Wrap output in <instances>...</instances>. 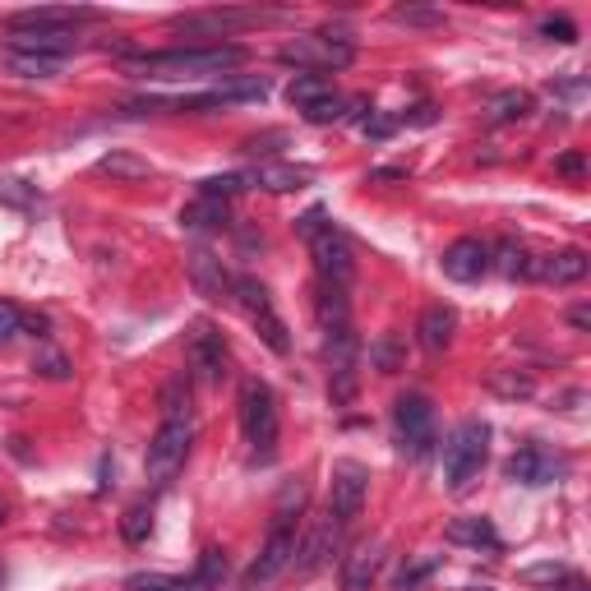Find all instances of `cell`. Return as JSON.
<instances>
[{
  "label": "cell",
  "mask_w": 591,
  "mask_h": 591,
  "mask_svg": "<svg viewBox=\"0 0 591 591\" xmlns=\"http://www.w3.org/2000/svg\"><path fill=\"white\" fill-rule=\"evenodd\" d=\"M0 522H5V508H0Z\"/></svg>",
  "instance_id": "cell-49"
},
{
  "label": "cell",
  "mask_w": 591,
  "mask_h": 591,
  "mask_svg": "<svg viewBox=\"0 0 591 591\" xmlns=\"http://www.w3.org/2000/svg\"><path fill=\"white\" fill-rule=\"evenodd\" d=\"M245 181H250V185H264V190H273V194H291V190H305L310 171L282 167V162H259L254 171H245Z\"/></svg>",
  "instance_id": "cell-23"
},
{
  "label": "cell",
  "mask_w": 591,
  "mask_h": 591,
  "mask_svg": "<svg viewBox=\"0 0 591 591\" xmlns=\"http://www.w3.org/2000/svg\"><path fill=\"white\" fill-rule=\"evenodd\" d=\"M185 361H190V370L204 384H218L227 374V342H222V333L208 319H194L190 333H185Z\"/></svg>",
  "instance_id": "cell-11"
},
{
  "label": "cell",
  "mask_w": 591,
  "mask_h": 591,
  "mask_svg": "<svg viewBox=\"0 0 591 591\" xmlns=\"http://www.w3.org/2000/svg\"><path fill=\"white\" fill-rule=\"evenodd\" d=\"M231 301H236L245 314H250V324L259 328V338L268 342V351L287 356V351H291L287 324H282V314L273 310V296H268L264 282H259V278H236V282H231Z\"/></svg>",
  "instance_id": "cell-6"
},
{
  "label": "cell",
  "mask_w": 591,
  "mask_h": 591,
  "mask_svg": "<svg viewBox=\"0 0 591 591\" xmlns=\"http://www.w3.org/2000/svg\"><path fill=\"white\" fill-rule=\"evenodd\" d=\"M439 264H444V278L453 282H481L490 273V245L476 241V236H462V241L448 245Z\"/></svg>",
  "instance_id": "cell-16"
},
{
  "label": "cell",
  "mask_w": 591,
  "mask_h": 591,
  "mask_svg": "<svg viewBox=\"0 0 591 591\" xmlns=\"http://www.w3.org/2000/svg\"><path fill=\"white\" fill-rule=\"evenodd\" d=\"M190 282H194V291H199L204 301H231V282L236 278H227V268H222L218 254L194 250L190 254Z\"/></svg>",
  "instance_id": "cell-18"
},
{
  "label": "cell",
  "mask_w": 591,
  "mask_h": 591,
  "mask_svg": "<svg viewBox=\"0 0 591 591\" xmlns=\"http://www.w3.org/2000/svg\"><path fill=\"white\" fill-rule=\"evenodd\" d=\"M587 268H591V259L582 250H555V254L527 259V273H522V278L550 282V287H573V282L587 278Z\"/></svg>",
  "instance_id": "cell-14"
},
{
  "label": "cell",
  "mask_w": 591,
  "mask_h": 591,
  "mask_svg": "<svg viewBox=\"0 0 591 591\" xmlns=\"http://www.w3.org/2000/svg\"><path fill=\"white\" fill-rule=\"evenodd\" d=\"M194 578L204 582L208 591H222V582H227V555H222V550H204V555H199V568H194Z\"/></svg>",
  "instance_id": "cell-34"
},
{
  "label": "cell",
  "mask_w": 591,
  "mask_h": 591,
  "mask_svg": "<svg viewBox=\"0 0 591 591\" xmlns=\"http://www.w3.org/2000/svg\"><path fill=\"white\" fill-rule=\"evenodd\" d=\"M393 19L398 24H416V28H439L444 24V10H411V5H402V10H393Z\"/></svg>",
  "instance_id": "cell-41"
},
{
  "label": "cell",
  "mask_w": 591,
  "mask_h": 591,
  "mask_svg": "<svg viewBox=\"0 0 591 591\" xmlns=\"http://www.w3.org/2000/svg\"><path fill=\"white\" fill-rule=\"evenodd\" d=\"M310 250H314V268H319V282H324V287L347 291L351 278H356V259H351L347 236H342V231L328 222V227L310 241Z\"/></svg>",
  "instance_id": "cell-10"
},
{
  "label": "cell",
  "mask_w": 591,
  "mask_h": 591,
  "mask_svg": "<svg viewBox=\"0 0 591 591\" xmlns=\"http://www.w3.org/2000/svg\"><path fill=\"white\" fill-rule=\"evenodd\" d=\"M361 130L370 134V139H388V134L398 130V121H388V116H374V111H370V116L361 121Z\"/></svg>",
  "instance_id": "cell-45"
},
{
  "label": "cell",
  "mask_w": 591,
  "mask_h": 591,
  "mask_svg": "<svg viewBox=\"0 0 591 591\" xmlns=\"http://www.w3.org/2000/svg\"><path fill=\"white\" fill-rule=\"evenodd\" d=\"M181 222H185V231H218L231 222V213L222 199H199V204H190L181 213Z\"/></svg>",
  "instance_id": "cell-26"
},
{
  "label": "cell",
  "mask_w": 591,
  "mask_h": 591,
  "mask_svg": "<svg viewBox=\"0 0 591 591\" xmlns=\"http://www.w3.org/2000/svg\"><path fill=\"white\" fill-rule=\"evenodd\" d=\"M241 430H245V444L259 453V458H273L278 448V398L264 379H245L241 384Z\"/></svg>",
  "instance_id": "cell-4"
},
{
  "label": "cell",
  "mask_w": 591,
  "mask_h": 591,
  "mask_svg": "<svg viewBox=\"0 0 591 591\" xmlns=\"http://www.w3.org/2000/svg\"><path fill=\"white\" fill-rule=\"evenodd\" d=\"M10 51L19 56H47V61H65L74 51L70 28H28V33H10Z\"/></svg>",
  "instance_id": "cell-17"
},
{
  "label": "cell",
  "mask_w": 591,
  "mask_h": 591,
  "mask_svg": "<svg viewBox=\"0 0 591 591\" xmlns=\"http://www.w3.org/2000/svg\"><path fill=\"white\" fill-rule=\"evenodd\" d=\"M5 65L14 74H24V79H51V74H61L65 61H47V56H19V51H5Z\"/></svg>",
  "instance_id": "cell-32"
},
{
  "label": "cell",
  "mask_w": 591,
  "mask_h": 591,
  "mask_svg": "<svg viewBox=\"0 0 591 591\" xmlns=\"http://www.w3.org/2000/svg\"><path fill=\"white\" fill-rule=\"evenodd\" d=\"M19 333H24V310H19L14 301H0V347L14 342Z\"/></svg>",
  "instance_id": "cell-40"
},
{
  "label": "cell",
  "mask_w": 591,
  "mask_h": 591,
  "mask_svg": "<svg viewBox=\"0 0 591 591\" xmlns=\"http://www.w3.org/2000/svg\"><path fill=\"white\" fill-rule=\"evenodd\" d=\"M444 536L453 545H471V550H499V531L490 518H458V522H448Z\"/></svg>",
  "instance_id": "cell-24"
},
{
  "label": "cell",
  "mask_w": 591,
  "mask_h": 591,
  "mask_svg": "<svg viewBox=\"0 0 591 591\" xmlns=\"http://www.w3.org/2000/svg\"><path fill=\"white\" fill-rule=\"evenodd\" d=\"M467 591H495V587H467Z\"/></svg>",
  "instance_id": "cell-48"
},
{
  "label": "cell",
  "mask_w": 591,
  "mask_h": 591,
  "mask_svg": "<svg viewBox=\"0 0 591 591\" xmlns=\"http://www.w3.org/2000/svg\"><path fill=\"white\" fill-rule=\"evenodd\" d=\"M241 190H250L245 176H208V181L199 185V199H222V204H227L231 194H241Z\"/></svg>",
  "instance_id": "cell-36"
},
{
  "label": "cell",
  "mask_w": 591,
  "mask_h": 591,
  "mask_svg": "<svg viewBox=\"0 0 591 591\" xmlns=\"http://www.w3.org/2000/svg\"><path fill=\"white\" fill-rule=\"evenodd\" d=\"M324 227H328V222H324V208H310L305 218H296V231H301L305 241H314V236H319Z\"/></svg>",
  "instance_id": "cell-44"
},
{
  "label": "cell",
  "mask_w": 591,
  "mask_h": 591,
  "mask_svg": "<svg viewBox=\"0 0 591 591\" xmlns=\"http://www.w3.org/2000/svg\"><path fill=\"white\" fill-rule=\"evenodd\" d=\"M370 361L379 365L384 374L398 370V347H393V338H379V342H374V347H370Z\"/></svg>",
  "instance_id": "cell-43"
},
{
  "label": "cell",
  "mask_w": 591,
  "mask_h": 591,
  "mask_svg": "<svg viewBox=\"0 0 591 591\" xmlns=\"http://www.w3.org/2000/svg\"><path fill=\"white\" fill-rule=\"evenodd\" d=\"M342 531H347V527H338L333 518L319 522V531H314L310 541L296 545V555H301V559H296V568H301V573H314L319 564H328V555L338 550V536H342Z\"/></svg>",
  "instance_id": "cell-22"
},
{
  "label": "cell",
  "mask_w": 591,
  "mask_h": 591,
  "mask_svg": "<svg viewBox=\"0 0 591 591\" xmlns=\"http://www.w3.org/2000/svg\"><path fill=\"white\" fill-rule=\"evenodd\" d=\"M490 388H495L499 398H531L536 393L531 374H518V370H495L490 374Z\"/></svg>",
  "instance_id": "cell-33"
},
{
  "label": "cell",
  "mask_w": 591,
  "mask_h": 591,
  "mask_svg": "<svg viewBox=\"0 0 591 591\" xmlns=\"http://www.w3.org/2000/svg\"><path fill=\"white\" fill-rule=\"evenodd\" d=\"M555 171H559V176H582V171H587V157H582V153H564L555 162Z\"/></svg>",
  "instance_id": "cell-46"
},
{
  "label": "cell",
  "mask_w": 591,
  "mask_h": 591,
  "mask_svg": "<svg viewBox=\"0 0 591 591\" xmlns=\"http://www.w3.org/2000/svg\"><path fill=\"white\" fill-rule=\"evenodd\" d=\"M148 531H153V508L134 504L130 513H125V522H121V536H125L130 545H144V541H148Z\"/></svg>",
  "instance_id": "cell-35"
},
{
  "label": "cell",
  "mask_w": 591,
  "mask_h": 591,
  "mask_svg": "<svg viewBox=\"0 0 591 591\" xmlns=\"http://www.w3.org/2000/svg\"><path fill=\"white\" fill-rule=\"evenodd\" d=\"M453 333H458V310L453 305H430L421 314V324H416V338H421L425 351H448L453 347Z\"/></svg>",
  "instance_id": "cell-20"
},
{
  "label": "cell",
  "mask_w": 591,
  "mask_h": 591,
  "mask_svg": "<svg viewBox=\"0 0 591 591\" xmlns=\"http://www.w3.org/2000/svg\"><path fill=\"white\" fill-rule=\"evenodd\" d=\"M518 578L531 582V587H568V591H582L578 573H573L568 564H531V568H522Z\"/></svg>",
  "instance_id": "cell-27"
},
{
  "label": "cell",
  "mask_w": 591,
  "mask_h": 591,
  "mask_svg": "<svg viewBox=\"0 0 591 591\" xmlns=\"http://www.w3.org/2000/svg\"><path fill=\"white\" fill-rule=\"evenodd\" d=\"M259 19H264L259 10H199V14L171 19V28L190 33V37H227V33H241V28L259 24Z\"/></svg>",
  "instance_id": "cell-13"
},
{
  "label": "cell",
  "mask_w": 591,
  "mask_h": 591,
  "mask_svg": "<svg viewBox=\"0 0 591 591\" xmlns=\"http://www.w3.org/2000/svg\"><path fill=\"white\" fill-rule=\"evenodd\" d=\"M499 273H504V278H522V273H527V250H522L518 241H499Z\"/></svg>",
  "instance_id": "cell-37"
},
{
  "label": "cell",
  "mask_w": 591,
  "mask_h": 591,
  "mask_svg": "<svg viewBox=\"0 0 591 591\" xmlns=\"http://www.w3.org/2000/svg\"><path fill=\"white\" fill-rule=\"evenodd\" d=\"M305 121H310V125H333V121H342V97H338V93H328L324 102L305 107Z\"/></svg>",
  "instance_id": "cell-39"
},
{
  "label": "cell",
  "mask_w": 591,
  "mask_h": 591,
  "mask_svg": "<svg viewBox=\"0 0 591 591\" xmlns=\"http://www.w3.org/2000/svg\"><path fill=\"white\" fill-rule=\"evenodd\" d=\"M97 171L102 176H121V181H144L148 171V162L144 157H130V153H107V157H97Z\"/></svg>",
  "instance_id": "cell-31"
},
{
  "label": "cell",
  "mask_w": 591,
  "mask_h": 591,
  "mask_svg": "<svg viewBox=\"0 0 591 591\" xmlns=\"http://www.w3.org/2000/svg\"><path fill=\"white\" fill-rule=\"evenodd\" d=\"M97 19V10H84V5H37V10H19L5 19V33H28V28H70Z\"/></svg>",
  "instance_id": "cell-15"
},
{
  "label": "cell",
  "mask_w": 591,
  "mask_h": 591,
  "mask_svg": "<svg viewBox=\"0 0 591 591\" xmlns=\"http://www.w3.org/2000/svg\"><path fill=\"white\" fill-rule=\"evenodd\" d=\"M568 324L578 328V333H587L591 328V305H573V310H568Z\"/></svg>",
  "instance_id": "cell-47"
},
{
  "label": "cell",
  "mask_w": 591,
  "mask_h": 591,
  "mask_svg": "<svg viewBox=\"0 0 591 591\" xmlns=\"http://www.w3.org/2000/svg\"><path fill=\"white\" fill-rule=\"evenodd\" d=\"M564 471H568V458H559V453H550L541 444H527L508 458L504 476L518 485H555V481H564Z\"/></svg>",
  "instance_id": "cell-12"
},
{
  "label": "cell",
  "mask_w": 591,
  "mask_h": 591,
  "mask_svg": "<svg viewBox=\"0 0 591 591\" xmlns=\"http://www.w3.org/2000/svg\"><path fill=\"white\" fill-rule=\"evenodd\" d=\"M33 370L42 374V379H70V361H65L56 347H42V351H37V356H33Z\"/></svg>",
  "instance_id": "cell-38"
},
{
  "label": "cell",
  "mask_w": 591,
  "mask_h": 591,
  "mask_svg": "<svg viewBox=\"0 0 591 591\" xmlns=\"http://www.w3.org/2000/svg\"><path fill=\"white\" fill-rule=\"evenodd\" d=\"M541 37L545 42H578V24H573V19H545L541 24Z\"/></svg>",
  "instance_id": "cell-42"
},
{
  "label": "cell",
  "mask_w": 591,
  "mask_h": 591,
  "mask_svg": "<svg viewBox=\"0 0 591 591\" xmlns=\"http://www.w3.org/2000/svg\"><path fill=\"white\" fill-rule=\"evenodd\" d=\"M282 65H296L301 74H328V70H347L356 61V47L347 37H333V33H310V37H296L278 51Z\"/></svg>",
  "instance_id": "cell-5"
},
{
  "label": "cell",
  "mask_w": 591,
  "mask_h": 591,
  "mask_svg": "<svg viewBox=\"0 0 591 591\" xmlns=\"http://www.w3.org/2000/svg\"><path fill=\"white\" fill-rule=\"evenodd\" d=\"M485 453H490V425L485 421H462L444 444V481L453 495H462L485 467Z\"/></svg>",
  "instance_id": "cell-2"
},
{
  "label": "cell",
  "mask_w": 591,
  "mask_h": 591,
  "mask_svg": "<svg viewBox=\"0 0 591 591\" xmlns=\"http://www.w3.org/2000/svg\"><path fill=\"white\" fill-rule=\"evenodd\" d=\"M328 93H333V84H328L324 74H296V79L287 84V97H291V107H296V111L314 107V102H324Z\"/></svg>",
  "instance_id": "cell-28"
},
{
  "label": "cell",
  "mask_w": 591,
  "mask_h": 591,
  "mask_svg": "<svg viewBox=\"0 0 591 591\" xmlns=\"http://www.w3.org/2000/svg\"><path fill=\"white\" fill-rule=\"evenodd\" d=\"M250 61V51L236 42H208V47H167L125 56V70L144 79H204V74H231Z\"/></svg>",
  "instance_id": "cell-1"
},
{
  "label": "cell",
  "mask_w": 591,
  "mask_h": 591,
  "mask_svg": "<svg viewBox=\"0 0 591 591\" xmlns=\"http://www.w3.org/2000/svg\"><path fill=\"white\" fill-rule=\"evenodd\" d=\"M393 425H398L402 453H411V458H430V448H435V402L425 398V393L398 398Z\"/></svg>",
  "instance_id": "cell-7"
},
{
  "label": "cell",
  "mask_w": 591,
  "mask_h": 591,
  "mask_svg": "<svg viewBox=\"0 0 591 591\" xmlns=\"http://www.w3.org/2000/svg\"><path fill=\"white\" fill-rule=\"evenodd\" d=\"M190 439H194L190 416H162L153 444H148V453H144V471L157 490H167V485L176 481V471L190 458Z\"/></svg>",
  "instance_id": "cell-3"
},
{
  "label": "cell",
  "mask_w": 591,
  "mask_h": 591,
  "mask_svg": "<svg viewBox=\"0 0 591 591\" xmlns=\"http://www.w3.org/2000/svg\"><path fill=\"white\" fill-rule=\"evenodd\" d=\"M384 568V545H356L347 559H342V591H370L374 578Z\"/></svg>",
  "instance_id": "cell-19"
},
{
  "label": "cell",
  "mask_w": 591,
  "mask_h": 591,
  "mask_svg": "<svg viewBox=\"0 0 591 591\" xmlns=\"http://www.w3.org/2000/svg\"><path fill=\"white\" fill-rule=\"evenodd\" d=\"M531 93H522V88H508V93H495L490 97V107H485V116L495 125H508V121H527L531 116Z\"/></svg>",
  "instance_id": "cell-25"
},
{
  "label": "cell",
  "mask_w": 591,
  "mask_h": 591,
  "mask_svg": "<svg viewBox=\"0 0 591 591\" xmlns=\"http://www.w3.org/2000/svg\"><path fill=\"white\" fill-rule=\"evenodd\" d=\"M125 591H208L204 582L194 578H167V573H134V578H125Z\"/></svg>",
  "instance_id": "cell-29"
},
{
  "label": "cell",
  "mask_w": 591,
  "mask_h": 591,
  "mask_svg": "<svg viewBox=\"0 0 591 591\" xmlns=\"http://www.w3.org/2000/svg\"><path fill=\"white\" fill-rule=\"evenodd\" d=\"M439 564H444V559H439V555L407 559V564L398 568V578H393V587H398V591H421L425 582H430V578H435V573H439Z\"/></svg>",
  "instance_id": "cell-30"
},
{
  "label": "cell",
  "mask_w": 591,
  "mask_h": 591,
  "mask_svg": "<svg viewBox=\"0 0 591 591\" xmlns=\"http://www.w3.org/2000/svg\"><path fill=\"white\" fill-rule=\"evenodd\" d=\"M291 564H296V527H291V522H278V527L268 531L264 550H259V559L250 564V573H245L241 587H245V591L273 587V582H278Z\"/></svg>",
  "instance_id": "cell-9"
},
{
  "label": "cell",
  "mask_w": 591,
  "mask_h": 591,
  "mask_svg": "<svg viewBox=\"0 0 591 591\" xmlns=\"http://www.w3.org/2000/svg\"><path fill=\"white\" fill-rule=\"evenodd\" d=\"M314 314H319V328H324V338L351 333V305H347V291L324 287V282H319V291H314Z\"/></svg>",
  "instance_id": "cell-21"
},
{
  "label": "cell",
  "mask_w": 591,
  "mask_h": 591,
  "mask_svg": "<svg viewBox=\"0 0 591 591\" xmlns=\"http://www.w3.org/2000/svg\"><path fill=\"white\" fill-rule=\"evenodd\" d=\"M365 495H370V471L361 462H333V490H328V518L338 522V527H351V522L361 518L365 508Z\"/></svg>",
  "instance_id": "cell-8"
}]
</instances>
